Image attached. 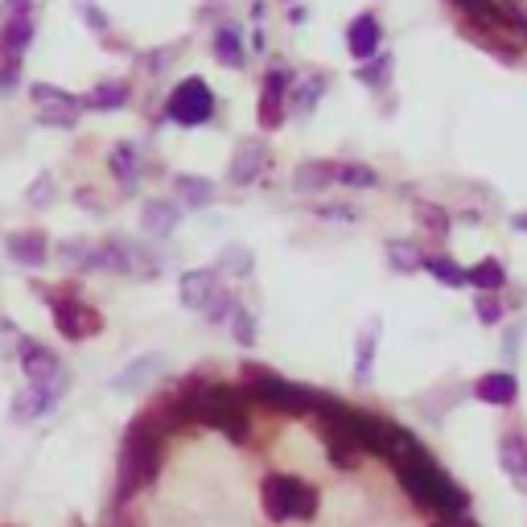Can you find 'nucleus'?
<instances>
[{
  "label": "nucleus",
  "mask_w": 527,
  "mask_h": 527,
  "mask_svg": "<svg viewBox=\"0 0 527 527\" xmlns=\"http://www.w3.org/2000/svg\"><path fill=\"white\" fill-rule=\"evenodd\" d=\"M313 416H318V425H330L338 433H346L350 441H355L363 453H371V458H408V453L420 449V437L412 429H400L396 420L379 416V412H367V408H350L334 396H322L318 408H313Z\"/></svg>",
  "instance_id": "f257e3e1"
},
{
  "label": "nucleus",
  "mask_w": 527,
  "mask_h": 527,
  "mask_svg": "<svg viewBox=\"0 0 527 527\" xmlns=\"http://www.w3.org/2000/svg\"><path fill=\"white\" fill-rule=\"evenodd\" d=\"M165 445H169V433L161 429V420L145 408L140 412L128 433H124V445H120V466H116V507L132 503L140 490H149L157 478H161V466H165Z\"/></svg>",
  "instance_id": "f03ea898"
},
{
  "label": "nucleus",
  "mask_w": 527,
  "mask_h": 527,
  "mask_svg": "<svg viewBox=\"0 0 527 527\" xmlns=\"http://www.w3.org/2000/svg\"><path fill=\"white\" fill-rule=\"evenodd\" d=\"M400 486H404V495L416 503V507H425L433 511L437 519H453V515H466L470 511V495H466V486L453 482L433 453L420 445L416 453H408V458H396L392 462Z\"/></svg>",
  "instance_id": "7ed1b4c3"
},
{
  "label": "nucleus",
  "mask_w": 527,
  "mask_h": 527,
  "mask_svg": "<svg viewBox=\"0 0 527 527\" xmlns=\"http://www.w3.org/2000/svg\"><path fill=\"white\" fill-rule=\"evenodd\" d=\"M239 379H243V392H248V400L260 404V408H268V412L309 416L313 408H318V400H322V392H309V388H301V383H293V379H280V375L264 371L260 363H243Z\"/></svg>",
  "instance_id": "20e7f679"
},
{
  "label": "nucleus",
  "mask_w": 527,
  "mask_h": 527,
  "mask_svg": "<svg viewBox=\"0 0 527 527\" xmlns=\"http://www.w3.org/2000/svg\"><path fill=\"white\" fill-rule=\"evenodd\" d=\"M260 503L272 523H313L322 511V490L301 482L297 474H268L260 482Z\"/></svg>",
  "instance_id": "39448f33"
},
{
  "label": "nucleus",
  "mask_w": 527,
  "mask_h": 527,
  "mask_svg": "<svg viewBox=\"0 0 527 527\" xmlns=\"http://www.w3.org/2000/svg\"><path fill=\"white\" fill-rule=\"evenodd\" d=\"M17 363H21V371H25V379H29V388H46V392H54V396H62L66 392V367H62V359L54 355L50 346H42V342H33V338H21L17 334Z\"/></svg>",
  "instance_id": "423d86ee"
},
{
  "label": "nucleus",
  "mask_w": 527,
  "mask_h": 527,
  "mask_svg": "<svg viewBox=\"0 0 527 527\" xmlns=\"http://www.w3.org/2000/svg\"><path fill=\"white\" fill-rule=\"evenodd\" d=\"M165 116L173 124H182V128H198V124H206L210 116H215V95H210V87L202 79H186V83H178L169 91Z\"/></svg>",
  "instance_id": "0eeeda50"
},
{
  "label": "nucleus",
  "mask_w": 527,
  "mask_h": 527,
  "mask_svg": "<svg viewBox=\"0 0 527 527\" xmlns=\"http://www.w3.org/2000/svg\"><path fill=\"white\" fill-rule=\"evenodd\" d=\"M54 309V326L66 342H83V338H99L103 334V313L95 305H87L83 297H54L46 301Z\"/></svg>",
  "instance_id": "6e6552de"
},
{
  "label": "nucleus",
  "mask_w": 527,
  "mask_h": 527,
  "mask_svg": "<svg viewBox=\"0 0 527 527\" xmlns=\"http://www.w3.org/2000/svg\"><path fill=\"white\" fill-rule=\"evenodd\" d=\"M462 33L474 42V46H482L486 54H495L499 62H519L523 58V50L511 42V33H503L499 25H486V21H466L462 17Z\"/></svg>",
  "instance_id": "1a4fd4ad"
},
{
  "label": "nucleus",
  "mask_w": 527,
  "mask_h": 527,
  "mask_svg": "<svg viewBox=\"0 0 527 527\" xmlns=\"http://www.w3.org/2000/svg\"><path fill=\"white\" fill-rule=\"evenodd\" d=\"M318 437H322V445H326V462L338 470V474H359L363 470V458L367 453L350 441L346 433H338V429H330V425H318Z\"/></svg>",
  "instance_id": "9d476101"
},
{
  "label": "nucleus",
  "mask_w": 527,
  "mask_h": 527,
  "mask_svg": "<svg viewBox=\"0 0 527 527\" xmlns=\"http://www.w3.org/2000/svg\"><path fill=\"white\" fill-rule=\"evenodd\" d=\"M264 165H268V145H264V140H260V136L239 140V149H235V157H231L227 178H231V186H248V182H256L260 173H264Z\"/></svg>",
  "instance_id": "9b49d317"
},
{
  "label": "nucleus",
  "mask_w": 527,
  "mask_h": 527,
  "mask_svg": "<svg viewBox=\"0 0 527 527\" xmlns=\"http://www.w3.org/2000/svg\"><path fill=\"white\" fill-rule=\"evenodd\" d=\"M215 289H219V272L215 268H194V272H182V280H178V297L194 313H202L210 305Z\"/></svg>",
  "instance_id": "f8f14e48"
},
{
  "label": "nucleus",
  "mask_w": 527,
  "mask_h": 527,
  "mask_svg": "<svg viewBox=\"0 0 527 527\" xmlns=\"http://www.w3.org/2000/svg\"><path fill=\"white\" fill-rule=\"evenodd\" d=\"M499 462H503L507 478L527 495V433L523 429H507L499 437Z\"/></svg>",
  "instance_id": "ddd939ff"
},
{
  "label": "nucleus",
  "mask_w": 527,
  "mask_h": 527,
  "mask_svg": "<svg viewBox=\"0 0 527 527\" xmlns=\"http://www.w3.org/2000/svg\"><path fill=\"white\" fill-rule=\"evenodd\" d=\"M182 223V206L173 202V198H149L145 206H140V227H145L153 239H165L173 235Z\"/></svg>",
  "instance_id": "4468645a"
},
{
  "label": "nucleus",
  "mask_w": 527,
  "mask_h": 527,
  "mask_svg": "<svg viewBox=\"0 0 527 527\" xmlns=\"http://www.w3.org/2000/svg\"><path fill=\"white\" fill-rule=\"evenodd\" d=\"M5 252H9V260L21 264V268H42L46 256H50V243H46L42 231H13V235L5 239Z\"/></svg>",
  "instance_id": "2eb2a0df"
},
{
  "label": "nucleus",
  "mask_w": 527,
  "mask_h": 527,
  "mask_svg": "<svg viewBox=\"0 0 527 527\" xmlns=\"http://www.w3.org/2000/svg\"><path fill=\"white\" fill-rule=\"evenodd\" d=\"M474 396L490 408H511L519 400V379L511 371H490V375H478L474 383Z\"/></svg>",
  "instance_id": "dca6fc26"
},
{
  "label": "nucleus",
  "mask_w": 527,
  "mask_h": 527,
  "mask_svg": "<svg viewBox=\"0 0 527 527\" xmlns=\"http://www.w3.org/2000/svg\"><path fill=\"white\" fill-rule=\"evenodd\" d=\"M379 38H383V29H379L375 13H359L355 21L346 25V50L355 54V58H363V62L379 54Z\"/></svg>",
  "instance_id": "f3484780"
},
{
  "label": "nucleus",
  "mask_w": 527,
  "mask_h": 527,
  "mask_svg": "<svg viewBox=\"0 0 527 527\" xmlns=\"http://www.w3.org/2000/svg\"><path fill=\"white\" fill-rule=\"evenodd\" d=\"M108 169H112V178L120 182L124 194H136V182H140V169H145V161H140L136 145L120 140V145L108 149Z\"/></svg>",
  "instance_id": "a211bd4d"
},
{
  "label": "nucleus",
  "mask_w": 527,
  "mask_h": 527,
  "mask_svg": "<svg viewBox=\"0 0 527 527\" xmlns=\"http://www.w3.org/2000/svg\"><path fill=\"white\" fill-rule=\"evenodd\" d=\"M58 400H62V396H54V392H46V388H25V392L13 396L9 416L17 420V425H29V420H38V416H46L50 408H58Z\"/></svg>",
  "instance_id": "6ab92c4d"
},
{
  "label": "nucleus",
  "mask_w": 527,
  "mask_h": 527,
  "mask_svg": "<svg viewBox=\"0 0 527 527\" xmlns=\"http://www.w3.org/2000/svg\"><path fill=\"white\" fill-rule=\"evenodd\" d=\"M330 182H334V161H305L293 173V190L305 194V198L309 194H322Z\"/></svg>",
  "instance_id": "aec40b11"
},
{
  "label": "nucleus",
  "mask_w": 527,
  "mask_h": 527,
  "mask_svg": "<svg viewBox=\"0 0 527 527\" xmlns=\"http://www.w3.org/2000/svg\"><path fill=\"white\" fill-rule=\"evenodd\" d=\"M132 99V87L124 79H108V83H99L87 99H83V108H95V112H116L124 108V103Z\"/></svg>",
  "instance_id": "412c9836"
},
{
  "label": "nucleus",
  "mask_w": 527,
  "mask_h": 527,
  "mask_svg": "<svg viewBox=\"0 0 527 527\" xmlns=\"http://www.w3.org/2000/svg\"><path fill=\"white\" fill-rule=\"evenodd\" d=\"M173 190H178L186 210H202V206L215 202V186L206 178H194V173H178V178H173Z\"/></svg>",
  "instance_id": "4be33fe9"
},
{
  "label": "nucleus",
  "mask_w": 527,
  "mask_h": 527,
  "mask_svg": "<svg viewBox=\"0 0 527 527\" xmlns=\"http://www.w3.org/2000/svg\"><path fill=\"white\" fill-rule=\"evenodd\" d=\"M466 285H474L478 293H499V289L507 285V268H503L495 256H486V260H478V264L466 272Z\"/></svg>",
  "instance_id": "5701e85b"
},
{
  "label": "nucleus",
  "mask_w": 527,
  "mask_h": 527,
  "mask_svg": "<svg viewBox=\"0 0 527 527\" xmlns=\"http://www.w3.org/2000/svg\"><path fill=\"white\" fill-rule=\"evenodd\" d=\"M58 260L70 268V272H99V243H79L70 239L58 248Z\"/></svg>",
  "instance_id": "b1692460"
},
{
  "label": "nucleus",
  "mask_w": 527,
  "mask_h": 527,
  "mask_svg": "<svg viewBox=\"0 0 527 527\" xmlns=\"http://www.w3.org/2000/svg\"><path fill=\"white\" fill-rule=\"evenodd\" d=\"M157 371H161V359H157V355H145V359L128 363V371H120V375L112 379V388H116V392H136V388H145V383H149Z\"/></svg>",
  "instance_id": "393cba45"
},
{
  "label": "nucleus",
  "mask_w": 527,
  "mask_h": 527,
  "mask_svg": "<svg viewBox=\"0 0 527 527\" xmlns=\"http://www.w3.org/2000/svg\"><path fill=\"white\" fill-rule=\"evenodd\" d=\"M210 50L223 66H243V42H239V29L235 25H219L210 33Z\"/></svg>",
  "instance_id": "a878e982"
},
{
  "label": "nucleus",
  "mask_w": 527,
  "mask_h": 527,
  "mask_svg": "<svg viewBox=\"0 0 527 527\" xmlns=\"http://www.w3.org/2000/svg\"><path fill=\"white\" fill-rule=\"evenodd\" d=\"M388 264H392L396 272L408 276V272H420V268H425V252H420L412 239H392V243H388Z\"/></svg>",
  "instance_id": "bb28decb"
},
{
  "label": "nucleus",
  "mask_w": 527,
  "mask_h": 527,
  "mask_svg": "<svg viewBox=\"0 0 527 527\" xmlns=\"http://www.w3.org/2000/svg\"><path fill=\"white\" fill-rule=\"evenodd\" d=\"M334 182H342L350 190H371V186H379V173L363 161H342V165H334Z\"/></svg>",
  "instance_id": "cd10ccee"
},
{
  "label": "nucleus",
  "mask_w": 527,
  "mask_h": 527,
  "mask_svg": "<svg viewBox=\"0 0 527 527\" xmlns=\"http://www.w3.org/2000/svg\"><path fill=\"white\" fill-rule=\"evenodd\" d=\"M322 91H326V79L318 75V79H301L297 87H293V103H285V112H297V116H305V112H313L318 108V99H322Z\"/></svg>",
  "instance_id": "c85d7f7f"
},
{
  "label": "nucleus",
  "mask_w": 527,
  "mask_h": 527,
  "mask_svg": "<svg viewBox=\"0 0 527 527\" xmlns=\"http://www.w3.org/2000/svg\"><path fill=\"white\" fill-rule=\"evenodd\" d=\"M425 272L437 280V285H449V289H462L466 285V268L449 256H425Z\"/></svg>",
  "instance_id": "c756f323"
},
{
  "label": "nucleus",
  "mask_w": 527,
  "mask_h": 527,
  "mask_svg": "<svg viewBox=\"0 0 527 527\" xmlns=\"http://www.w3.org/2000/svg\"><path fill=\"white\" fill-rule=\"evenodd\" d=\"M79 112H83V99L75 95V99H66V103H46V108H38V120L50 124V128H75Z\"/></svg>",
  "instance_id": "7c9ffc66"
},
{
  "label": "nucleus",
  "mask_w": 527,
  "mask_h": 527,
  "mask_svg": "<svg viewBox=\"0 0 527 527\" xmlns=\"http://www.w3.org/2000/svg\"><path fill=\"white\" fill-rule=\"evenodd\" d=\"M392 54H379V58H367V66H359L355 70V79L363 83V87H371V91H379V87H388L392 83Z\"/></svg>",
  "instance_id": "2f4dec72"
},
{
  "label": "nucleus",
  "mask_w": 527,
  "mask_h": 527,
  "mask_svg": "<svg viewBox=\"0 0 527 527\" xmlns=\"http://www.w3.org/2000/svg\"><path fill=\"white\" fill-rule=\"evenodd\" d=\"M412 215L420 219V227H425L429 235H449V215H445V206L416 198V202H412Z\"/></svg>",
  "instance_id": "473e14b6"
},
{
  "label": "nucleus",
  "mask_w": 527,
  "mask_h": 527,
  "mask_svg": "<svg viewBox=\"0 0 527 527\" xmlns=\"http://www.w3.org/2000/svg\"><path fill=\"white\" fill-rule=\"evenodd\" d=\"M33 42V21H17V25H0V50L9 54H25V46Z\"/></svg>",
  "instance_id": "72a5a7b5"
},
{
  "label": "nucleus",
  "mask_w": 527,
  "mask_h": 527,
  "mask_svg": "<svg viewBox=\"0 0 527 527\" xmlns=\"http://www.w3.org/2000/svg\"><path fill=\"white\" fill-rule=\"evenodd\" d=\"M375 342H379V326L371 322L359 338V367H355V379L359 383H371V363H375Z\"/></svg>",
  "instance_id": "f704fd0d"
},
{
  "label": "nucleus",
  "mask_w": 527,
  "mask_h": 527,
  "mask_svg": "<svg viewBox=\"0 0 527 527\" xmlns=\"http://www.w3.org/2000/svg\"><path fill=\"white\" fill-rule=\"evenodd\" d=\"M235 305H239V301H235V293H231V289H215L210 305L202 309V318H206V322H215V326H219V322H231Z\"/></svg>",
  "instance_id": "c9c22d12"
},
{
  "label": "nucleus",
  "mask_w": 527,
  "mask_h": 527,
  "mask_svg": "<svg viewBox=\"0 0 527 527\" xmlns=\"http://www.w3.org/2000/svg\"><path fill=\"white\" fill-rule=\"evenodd\" d=\"M215 272H231V276H248L252 272V252L248 248H227L215 264Z\"/></svg>",
  "instance_id": "e433bc0d"
},
{
  "label": "nucleus",
  "mask_w": 527,
  "mask_h": 527,
  "mask_svg": "<svg viewBox=\"0 0 527 527\" xmlns=\"http://www.w3.org/2000/svg\"><path fill=\"white\" fill-rule=\"evenodd\" d=\"M231 338L239 342V346H252L256 342V318L248 309H239L235 305V313H231Z\"/></svg>",
  "instance_id": "4c0bfd02"
},
{
  "label": "nucleus",
  "mask_w": 527,
  "mask_h": 527,
  "mask_svg": "<svg viewBox=\"0 0 527 527\" xmlns=\"http://www.w3.org/2000/svg\"><path fill=\"white\" fill-rule=\"evenodd\" d=\"M474 313H478V322L499 326V322H503V301H499L495 293H478V297H474Z\"/></svg>",
  "instance_id": "58836bf2"
},
{
  "label": "nucleus",
  "mask_w": 527,
  "mask_h": 527,
  "mask_svg": "<svg viewBox=\"0 0 527 527\" xmlns=\"http://www.w3.org/2000/svg\"><path fill=\"white\" fill-rule=\"evenodd\" d=\"M33 21V0H0V25Z\"/></svg>",
  "instance_id": "ea45409f"
},
{
  "label": "nucleus",
  "mask_w": 527,
  "mask_h": 527,
  "mask_svg": "<svg viewBox=\"0 0 527 527\" xmlns=\"http://www.w3.org/2000/svg\"><path fill=\"white\" fill-rule=\"evenodd\" d=\"M25 198H29V206H38V210H42V206H50V202H54V178H50V173H38Z\"/></svg>",
  "instance_id": "a19ab883"
},
{
  "label": "nucleus",
  "mask_w": 527,
  "mask_h": 527,
  "mask_svg": "<svg viewBox=\"0 0 527 527\" xmlns=\"http://www.w3.org/2000/svg\"><path fill=\"white\" fill-rule=\"evenodd\" d=\"M17 79H21V58L9 54V50H0V91L17 87Z\"/></svg>",
  "instance_id": "79ce46f5"
},
{
  "label": "nucleus",
  "mask_w": 527,
  "mask_h": 527,
  "mask_svg": "<svg viewBox=\"0 0 527 527\" xmlns=\"http://www.w3.org/2000/svg\"><path fill=\"white\" fill-rule=\"evenodd\" d=\"M79 17L99 33V38H108V17H103V13L91 5V0H83V5H79Z\"/></svg>",
  "instance_id": "37998d69"
},
{
  "label": "nucleus",
  "mask_w": 527,
  "mask_h": 527,
  "mask_svg": "<svg viewBox=\"0 0 527 527\" xmlns=\"http://www.w3.org/2000/svg\"><path fill=\"white\" fill-rule=\"evenodd\" d=\"M318 215L322 219H334V223H355L359 210L355 206H318Z\"/></svg>",
  "instance_id": "c03bdc74"
},
{
  "label": "nucleus",
  "mask_w": 527,
  "mask_h": 527,
  "mask_svg": "<svg viewBox=\"0 0 527 527\" xmlns=\"http://www.w3.org/2000/svg\"><path fill=\"white\" fill-rule=\"evenodd\" d=\"M173 54H178V46H165V50H153V54H145L140 62H145V70H153V75H161V70H165V62H169Z\"/></svg>",
  "instance_id": "a18cd8bd"
},
{
  "label": "nucleus",
  "mask_w": 527,
  "mask_h": 527,
  "mask_svg": "<svg viewBox=\"0 0 527 527\" xmlns=\"http://www.w3.org/2000/svg\"><path fill=\"white\" fill-rule=\"evenodd\" d=\"M519 342H523V326H511L507 334H503V355L515 363V355H519Z\"/></svg>",
  "instance_id": "49530a36"
},
{
  "label": "nucleus",
  "mask_w": 527,
  "mask_h": 527,
  "mask_svg": "<svg viewBox=\"0 0 527 527\" xmlns=\"http://www.w3.org/2000/svg\"><path fill=\"white\" fill-rule=\"evenodd\" d=\"M75 202H79V206H87L91 215H103V210H108V206L99 202V194H95V190H75Z\"/></svg>",
  "instance_id": "de8ad7c7"
},
{
  "label": "nucleus",
  "mask_w": 527,
  "mask_h": 527,
  "mask_svg": "<svg viewBox=\"0 0 527 527\" xmlns=\"http://www.w3.org/2000/svg\"><path fill=\"white\" fill-rule=\"evenodd\" d=\"M429 527H482V523H478V519L466 511V515H453V519H433Z\"/></svg>",
  "instance_id": "09e8293b"
},
{
  "label": "nucleus",
  "mask_w": 527,
  "mask_h": 527,
  "mask_svg": "<svg viewBox=\"0 0 527 527\" xmlns=\"http://www.w3.org/2000/svg\"><path fill=\"white\" fill-rule=\"evenodd\" d=\"M511 227H515V231H527V210H519V215H511Z\"/></svg>",
  "instance_id": "8fccbe9b"
}]
</instances>
